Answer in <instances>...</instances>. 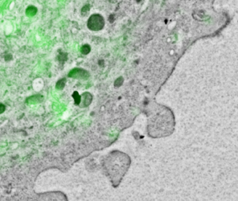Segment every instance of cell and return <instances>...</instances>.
Here are the masks:
<instances>
[{
  "label": "cell",
  "instance_id": "8",
  "mask_svg": "<svg viewBox=\"0 0 238 201\" xmlns=\"http://www.w3.org/2000/svg\"><path fill=\"white\" fill-rule=\"evenodd\" d=\"M5 110V106L3 104H0V113H2Z\"/></svg>",
  "mask_w": 238,
  "mask_h": 201
},
{
  "label": "cell",
  "instance_id": "1",
  "mask_svg": "<svg viewBox=\"0 0 238 201\" xmlns=\"http://www.w3.org/2000/svg\"><path fill=\"white\" fill-rule=\"evenodd\" d=\"M105 25V20L99 14H94L89 17L87 22V27L93 31H98L102 29Z\"/></svg>",
  "mask_w": 238,
  "mask_h": 201
},
{
  "label": "cell",
  "instance_id": "5",
  "mask_svg": "<svg viewBox=\"0 0 238 201\" xmlns=\"http://www.w3.org/2000/svg\"><path fill=\"white\" fill-rule=\"evenodd\" d=\"M65 81L66 80L65 79H63V80H60L59 81H58L57 84H56V88H57V89H63L65 85Z\"/></svg>",
  "mask_w": 238,
  "mask_h": 201
},
{
  "label": "cell",
  "instance_id": "7",
  "mask_svg": "<svg viewBox=\"0 0 238 201\" xmlns=\"http://www.w3.org/2000/svg\"><path fill=\"white\" fill-rule=\"evenodd\" d=\"M89 10V6H85L83 8H82V13H83V12H84V13H88V10Z\"/></svg>",
  "mask_w": 238,
  "mask_h": 201
},
{
  "label": "cell",
  "instance_id": "3",
  "mask_svg": "<svg viewBox=\"0 0 238 201\" xmlns=\"http://www.w3.org/2000/svg\"><path fill=\"white\" fill-rule=\"evenodd\" d=\"M83 105L84 106H87L89 103H91V95L88 93H85V94H83Z\"/></svg>",
  "mask_w": 238,
  "mask_h": 201
},
{
  "label": "cell",
  "instance_id": "4",
  "mask_svg": "<svg viewBox=\"0 0 238 201\" xmlns=\"http://www.w3.org/2000/svg\"><path fill=\"white\" fill-rule=\"evenodd\" d=\"M42 98L41 96H40V95H36V96H31L28 99V102L30 103H37V102H39L40 100H42Z\"/></svg>",
  "mask_w": 238,
  "mask_h": 201
},
{
  "label": "cell",
  "instance_id": "2",
  "mask_svg": "<svg viewBox=\"0 0 238 201\" xmlns=\"http://www.w3.org/2000/svg\"><path fill=\"white\" fill-rule=\"evenodd\" d=\"M68 77H73V78H82L87 79L89 77L88 72L81 68H75L72 70L68 74Z\"/></svg>",
  "mask_w": 238,
  "mask_h": 201
},
{
  "label": "cell",
  "instance_id": "6",
  "mask_svg": "<svg viewBox=\"0 0 238 201\" xmlns=\"http://www.w3.org/2000/svg\"><path fill=\"white\" fill-rule=\"evenodd\" d=\"M89 51H90V47L88 45H85L84 46H82V48H81V52H82V54H87L89 53Z\"/></svg>",
  "mask_w": 238,
  "mask_h": 201
},
{
  "label": "cell",
  "instance_id": "9",
  "mask_svg": "<svg viewBox=\"0 0 238 201\" xmlns=\"http://www.w3.org/2000/svg\"><path fill=\"white\" fill-rule=\"evenodd\" d=\"M142 1V0H136V1L137 3H139V2H140V1Z\"/></svg>",
  "mask_w": 238,
  "mask_h": 201
}]
</instances>
